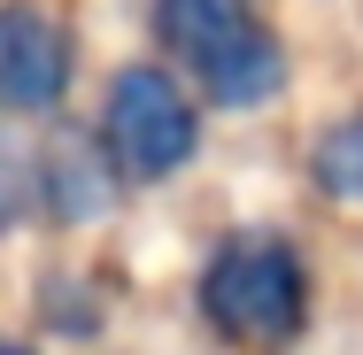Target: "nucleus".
<instances>
[{
  "instance_id": "obj_1",
  "label": "nucleus",
  "mask_w": 363,
  "mask_h": 355,
  "mask_svg": "<svg viewBox=\"0 0 363 355\" xmlns=\"http://www.w3.org/2000/svg\"><path fill=\"white\" fill-rule=\"evenodd\" d=\"M301 309H309V278H301V255H294L279 232H240L224 240L201 271V317L217 325L224 340L240 348H279L301 332Z\"/></svg>"
},
{
  "instance_id": "obj_2",
  "label": "nucleus",
  "mask_w": 363,
  "mask_h": 355,
  "mask_svg": "<svg viewBox=\"0 0 363 355\" xmlns=\"http://www.w3.org/2000/svg\"><path fill=\"white\" fill-rule=\"evenodd\" d=\"M101 147H108V162L132 170V178H170V170L194 162L201 116H194V101L178 93L170 70L132 62V70H116L108 101H101Z\"/></svg>"
},
{
  "instance_id": "obj_3",
  "label": "nucleus",
  "mask_w": 363,
  "mask_h": 355,
  "mask_svg": "<svg viewBox=\"0 0 363 355\" xmlns=\"http://www.w3.org/2000/svg\"><path fill=\"white\" fill-rule=\"evenodd\" d=\"M70 31L47 16V8H0V108L8 116H39L70 93Z\"/></svg>"
},
{
  "instance_id": "obj_4",
  "label": "nucleus",
  "mask_w": 363,
  "mask_h": 355,
  "mask_svg": "<svg viewBox=\"0 0 363 355\" xmlns=\"http://www.w3.org/2000/svg\"><path fill=\"white\" fill-rule=\"evenodd\" d=\"M201 77V93L217 101V108H263V101H279V85H286V47L263 31V23H247L232 47H217L209 62H194Z\"/></svg>"
},
{
  "instance_id": "obj_5",
  "label": "nucleus",
  "mask_w": 363,
  "mask_h": 355,
  "mask_svg": "<svg viewBox=\"0 0 363 355\" xmlns=\"http://www.w3.org/2000/svg\"><path fill=\"white\" fill-rule=\"evenodd\" d=\"M247 23H255L247 0H155V39H162L178 62H209Z\"/></svg>"
},
{
  "instance_id": "obj_6",
  "label": "nucleus",
  "mask_w": 363,
  "mask_h": 355,
  "mask_svg": "<svg viewBox=\"0 0 363 355\" xmlns=\"http://www.w3.org/2000/svg\"><path fill=\"white\" fill-rule=\"evenodd\" d=\"M39 186H47V209L62 216V224H77V216H93L101 201H108V178H101V162L85 154V147H55L47 162H39Z\"/></svg>"
},
{
  "instance_id": "obj_7",
  "label": "nucleus",
  "mask_w": 363,
  "mask_h": 355,
  "mask_svg": "<svg viewBox=\"0 0 363 355\" xmlns=\"http://www.w3.org/2000/svg\"><path fill=\"white\" fill-rule=\"evenodd\" d=\"M309 170H317V186H325L333 201L363 209V108H348L340 124H325V140H317V154H309Z\"/></svg>"
},
{
  "instance_id": "obj_8",
  "label": "nucleus",
  "mask_w": 363,
  "mask_h": 355,
  "mask_svg": "<svg viewBox=\"0 0 363 355\" xmlns=\"http://www.w3.org/2000/svg\"><path fill=\"white\" fill-rule=\"evenodd\" d=\"M23 201H39V162L0 132V232L23 224Z\"/></svg>"
},
{
  "instance_id": "obj_9",
  "label": "nucleus",
  "mask_w": 363,
  "mask_h": 355,
  "mask_svg": "<svg viewBox=\"0 0 363 355\" xmlns=\"http://www.w3.org/2000/svg\"><path fill=\"white\" fill-rule=\"evenodd\" d=\"M0 355H31V348H16V340H0Z\"/></svg>"
}]
</instances>
